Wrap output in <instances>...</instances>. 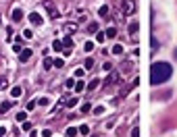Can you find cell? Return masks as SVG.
Segmentation results:
<instances>
[{
    "label": "cell",
    "mask_w": 177,
    "mask_h": 137,
    "mask_svg": "<svg viewBox=\"0 0 177 137\" xmlns=\"http://www.w3.org/2000/svg\"><path fill=\"white\" fill-rule=\"evenodd\" d=\"M77 135V129H75V127H69V129H67V137H75Z\"/></svg>",
    "instance_id": "d6986e66"
},
{
    "label": "cell",
    "mask_w": 177,
    "mask_h": 137,
    "mask_svg": "<svg viewBox=\"0 0 177 137\" xmlns=\"http://www.w3.org/2000/svg\"><path fill=\"white\" fill-rule=\"evenodd\" d=\"M102 112H104V108H102V106H98V108H94V114H102Z\"/></svg>",
    "instance_id": "60d3db41"
},
{
    "label": "cell",
    "mask_w": 177,
    "mask_h": 137,
    "mask_svg": "<svg viewBox=\"0 0 177 137\" xmlns=\"http://www.w3.org/2000/svg\"><path fill=\"white\" fill-rule=\"evenodd\" d=\"M42 137H52V131H50V129H44V131H42Z\"/></svg>",
    "instance_id": "74e56055"
},
{
    "label": "cell",
    "mask_w": 177,
    "mask_h": 137,
    "mask_svg": "<svg viewBox=\"0 0 177 137\" xmlns=\"http://www.w3.org/2000/svg\"><path fill=\"white\" fill-rule=\"evenodd\" d=\"M31 54H34V50L25 48V50H21V52H19V60H21V62H27V60L31 58Z\"/></svg>",
    "instance_id": "277c9868"
},
{
    "label": "cell",
    "mask_w": 177,
    "mask_h": 137,
    "mask_svg": "<svg viewBox=\"0 0 177 137\" xmlns=\"http://www.w3.org/2000/svg\"><path fill=\"white\" fill-rule=\"evenodd\" d=\"M8 87V81L6 79H0V90H6Z\"/></svg>",
    "instance_id": "d6a6232c"
},
{
    "label": "cell",
    "mask_w": 177,
    "mask_h": 137,
    "mask_svg": "<svg viewBox=\"0 0 177 137\" xmlns=\"http://www.w3.org/2000/svg\"><path fill=\"white\" fill-rule=\"evenodd\" d=\"M38 104H40V106H44V108H46V106H50V98H46V96H44V98H40V100H38Z\"/></svg>",
    "instance_id": "e0dca14e"
},
{
    "label": "cell",
    "mask_w": 177,
    "mask_h": 137,
    "mask_svg": "<svg viewBox=\"0 0 177 137\" xmlns=\"http://www.w3.org/2000/svg\"><path fill=\"white\" fill-rule=\"evenodd\" d=\"M133 10H135L133 0H123V15H131Z\"/></svg>",
    "instance_id": "3957f363"
},
{
    "label": "cell",
    "mask_w": 177,
    "mask_h": 137,
    "mask_svg": "<svg viewBox=\"0 0 177 137\" xmlns=\"http://www.w3.org/2000/svg\"><path fill=\"white\" fill-rule=\"evenodd\" d=\"M77 102H79L77 98H71V100L67 102V106H69V108H73V106H77Z\"/></svg>",
    "instance_id": "484cf974"
},
{
    "label": "cell",
    "mask_w": 177,
    "mask_h": 137,
    "mask_svg": "<svg viewBox=\"0 0 177 137\" xmlns=\"http://www.w3.org/2000/svg\"><path fill=\"white\" fill-rule=\"evenodd\" d=\"M79 133H81V135H88V133H90V127H88V125H81V127H79Z\"/></svg>",
    "instance_id": "cb8c5ba5"
},
{
    "label": "cell",
    "mask_w": 177,
    "mask_h": 137,
    "mask_svg": "<svg viewBox=\"0 0 177 137\" xmlns=\"http://www.w3.org/2000/svg\"><path fill=\"white\" fill-rule=\"evenodd\" d=\"M23 131H25V133H27V131H31V123H29V121H25V123H23Z\"/></svg>",
    "instance_id": "4dcf8cb0"
},
{
    "label": "cell",
    "mask_w": 177,
    "mask_h": 137,
    "mask_svg": "<svg viewBox=\"0 0 177 137\" xmlns=\"http://www.w3.org/2000/svg\"><path fill=\"white\" fill-rule=\"evenodd\" d=\"M131 137H140V129H137V127H133L131 129Z\"/></svg>",
    "instance_id": "8d00e7d4"
},
{
    "label": "cell",
    "mask_w": 177,
    "mask_h": 137,
    "mask_svg": "<svg viewBox=\"0 0 177 137\" xmlns=\"http://www.w3.org/2000/svg\"><path fill=\"white\" fill-rule=\"evenodd\" d=\"M0 137H6V129L4 127H0Z\"/></svg>",
    "instance_id": "7bdbcfd3"
},
{
    "label": "cell",
    "mask_w": 177,
    "mask_h": 137,
    "mask_svg": "<svg viewBox=\"0 0 177 137\" xmlns=\"http://www.w3.org/2000/svg\"><path fill=\"white\" fill-rule=\"evenodd\" d=\"M17 121H19V123H25V121H27V114H25V112H19V114H17Z\"/></svg>",
    "instance_id": "603a6c76"
},
{
    "label": "cell",
    "mask_w": 177,
    "mask_h": 137,
    "mask_svg": "<svg viewBox=\"0 0 177 137\" xmlns=\"http://www.w3.org/2000/svg\"><path fill=\"white\" fill-rule=\"evenodd\" d=\"M104 36H106V38H111V40H113V38H115V36H117V27H108V29H106V33H104Z\"/></svg>",
    "instance_id": "9c48e42d"
},
{
    "label": "cell",
    "mask_w": 177,
    "mask_h": 137,
    "mask_svg": "<svg viewBox=\"0 0 177 137\" xmlns=\"http://www.w3.org/2000/svg\"><path fill=\"white\" fill-rule=\"evenodd\" d=\"M29 21H31V25H40V23H42V17H40L38 13H31V15H29Z\"/></svg>",
    "instance_id": "52a82bcc"
},
{
    "label": "cell",
    "mask_w": 177,
    "mask_h": 137,
    "mask_svg": "<svg viewBox=\"0 0 177 137\" xmlns=\"http://www.w3.org/2000/svg\"><path fill=\"white\" fill-rule=\"evenodd\" d=\"M65 85H67V87H75V79H67Z\"/></svg>",
    "instance_id": "d590c367"
},
{
    "label": "cell",
    "mask_w": 177,
    "mask_h": 137,
    "mask_svg": "<svg viewBox=\"0 0 177 137\" xmlns=\"http://www.w3.org/2000/svg\"><path fill=\"white\" fill-rule=\"evenodd\" d=\"M52 64H54V60H52V58H44V69H46V71H48Z\"/></svg>",
    "instance_id": "ffe728a7"
},
{
    "label": "cell",
    "mask_w": 177,
    "mask_h": 137,
    "mask_svg": "<svg viewBox=\"0 0 177 137\" xmlns=\"http://www.w3.org/2000/svg\"><path fill=\"white\" fill-rule=\"evenodd\" d=\"M52 48H54V52H63V42H60V40H54Z\"/></svg>",
    "instance_id": "4fadbf2b"
},
{
    "label": "cell",
    "mask_w": 177,
    "mask_h": 137,
    "mask_svg": "<svg viewBox=\"0 0 177 137\" xmlns=\"http://www.w3.org/2000/svg\"><path fill=\"white\" fill-rule=\"evenodd\" d=\"M90 33H96V31H98V23H90Z\"/></svg>",
    "instance_id": "4316f807"
},
{
    "label": "cell",
    "mask_w": 177,
    "mask_h": 137,
    "mask_svg": "<svg viewBox=\"0 0 177 137\" xmlns=\"http://www.w3.org/2000/svg\"><path fill=\"white\" fill-rule=\"evenodd\" d=\"M96 40H98V44H102V42L106 40V36H104V33H98V36H96Z\"/></svg>",
    "instance_id": "1f68e13d"
},
{
    "label": "cell",
    "mask_w": 177,
    "mask_h": 137,
    "mask_svg": "<svg viewBox=\"0 0 177 137\" xmlns=\"http://www.w3.org/2000/svg\"><path fill=\"white\" fill-rule=\"evenodd\" d=\"M98 13H100L102 17H104V15H108V4H104V6H100V8H98Z\"/></svg>",
    "instance_id": "44dd1931"
},
{
    "label": "cell",
    "mask_w": 177,
    "mask_h": 137,
    "mask_svg": "<svg viewBox=\"0 0 177 137\" xmlns=\"http://www.w3.org/2000/svg\"><path fill=\"white\" fill-rule=\"evenodd\" d=\"M98 83H100V81H98V79H96V77H94V79H92V81H90V83H88V85H86V87H88V90L92 91V90H96V87H98Z\"/></svg>",
    "instance_id": "8fae6325"
},
{
    "label": "cell",
    "mask_w": 177,
    "mask_h": 137,
    "mask_svg": "<svg viewBox=\"0 0 177 137\" xmlns=\"http://www.w3.org/2000/svg\"><path fill=\"white\" fill-rule=\"evenodd\" d=\"M21 50H23V48H21V44H17V42L13 44V52H21Z\"/></svg>",
    "instance_id": "e575fe53"
},
{
    "label": "cell",
    "mask_w": 177,
    "mask_h": 137,
    "mask_svg": "<svg viewBox=\"0 0 177 137\" xmlns=\"http://www.w3.org/2000/svg\"><path fill=\"white\" fill-rule=\"evenodd\" d=\"M173 75V69L169 62H154L150 69V83L152 85H161L165 81H169Z\"/></svg>",
    "instance_id": "6da1fadb"
},
{
    "label": "cell",
    "mask_w": 177,
    "mask_h": 137,
    "mask_svg": "<svg viewBox=\"0 0 177 137\" xmlns=\"http://www.w3.org/2000/svg\"><path fill=\"white\" fill-rule=\"evenodd\" d=\"M104 71H108V73H111V71H113V64H111V62H106V64H104Z\"/></svg>",
    "instance_id": "b9f144b4"
},
{
    "label": "cell",
    "mask_w": 177,
    "mask_h": 137,
    "mask_svg": "<svg viewBox=\"0 0 177 137\" xmlns=\"http://www.w3.org/2000/svg\"><path fill=\"white\" fill-rule=\"evenodd\" d=\"M75 90H77V93H79V91H84V90H86V83H84L81 79H77V83H75Z\"/></svg>",
    "instance_id": "2e32d148"
},
{
    "label": "cell",
    "mask_w": 177,
    "mask_h": 137,
    "mask_svg": "<svg viewBox=\"0 0 177 137\" xmlns=\"http://www.w3.org/2000/svg\"><path fill=\"white\" fill-rule=\"evenodd\" d=\"M94 67V58L90 56V58H86V69H92Z\"/></svg>",
    "instance_id": "83f0119b"
},
{
    "label": "cell",
    "mask_w": 177,
    "mask_h": 137,
    "mask_svg": "<svg viewBox=\"0 0 177 137\" xmlns=\"http://www.w3.org/2000/svg\"><path fill=\"white\" fill-rule=\"evenodd\" d=\"M173 54H175V58H177V50H175V52H173Z\"/></svg>",
    "instance_id": "ee69618b"
},
{
    "label": "cell",
    "mask_w": 177,
    "mask_h": 137,
    "mask_svg": "<svg viewBox=\"0 0 177 137\" xmlns=\"http://www.w3.org/2000/svg\"><path fill=\"white\" fill-rule=\"evenodd\" d=\"M113 54H123V46L115 44V46H113Z\"/></svg>",
    "instance_id": "ac0fdd59"
},
{
    "label": "cell",
    "mask_w": 177,
    "mask_h": 137,
    "mask_svg": "<svg viewBox=\"0 0 177 137\" xmlns=\"http://www.w3.org/2000/svg\"><path fill=\"white\" fill-rule=\"evenodd\" d=\"M44 6L48 8V13H50L52 19H58V10L54 8V2H52V0H44Z\"/></svg>",
    "instance_id": "7a4b0ae2"
},
{
    "label": "cell",
    "mask_w": 177,
    "mask_h": 137,
    "mask_svg": "<svg viewBox=\"0 0 177 137\" xmlns=\"http://www.w3.org/2000/svg\"><path fill=\"white\" fill-rule=\"evenodd\" d=\"M84 71H86V69H75V77L81 79V77H84Z\"/></svg>",
    "instance_id": "f546056e"
},
{
    "label": "cell",
    "mask_w": 177,
    "mask_h": 137,
    "mask_svg": "<svg viewBox=\"0 0 177 137\" xmlns=\"http://www.w3.org/2000/svg\"><path fill=\"white\" fill-rule=\"evenodd\" d=\"M117 81H119V73L111 71V75H108V79H106V85H113V83H117Z\"/></svg>",
    "instance_id": "8992f818"
},
{
    "label": "cell",
    "mask_w": 177,
    "mask_h": 137,
    "mask_svg": "<svg viewBox=\"0 0 177 137\" xmlns=\"http://www.w3.org/2000/svg\"><path fill=\"white\" fill-rule=\"evenodd\" d=\"M54 67H56V69H63V67H65V60H63V58H56V60H54Z\"/></svg>",
    "instance_id": "7402d4cb"
},
{
    "label": "cell",
    "mask_w": 177,
    "mask_h": 137,
    "mask_svg": "<svg viewBox=\"0 0 177 137\" xmlns=\"http://www.w3.org/2000/svg\"><path fill=\"white\" fill-rule=\"evenodd\" d=\"M21 93H23V90H21V87H19V85H17V87H13V90H10V96H13V98H19V96H21Z\"/></svg>",
    "instance_id": "5bb4252c"
},
{
    "label": "cell",
    "mask_w": 177,
    "mask_h": 137,
    "mask_svg": "<svg viewBox=\"0 0 177 137\" xmlns=\"http://www.w3.org/2000/svg\"><path fill=\"white\" fill-rule=\"evenodd\" d=\"M63 48H69V50H71V48H73V40H71V38H69V36H67V38H65V40H63Z\"/></svg>",
    "instance_id": "7c38bea8"
},
{
    "label": "cell",
    "mask_w": 177,
    "mask_h": 137,
    "mask_svg": "<svg viewBox=\"0 0 177 137\" xmlns=\"http://www.w3.org/2000/svg\"><path fill=\"white\" fill-rule=\"evenodd\" d=\"M10 17H13V21H15V23H19V21L23 19V10H21V8H15Z\"/></svg>",
    "instance_id": "5b68a950"
},
{
    "label": "cell",
    "mask_w": 177,
    "mask_h": 137,
    "mask_svg": "<svg viewBox=\"0 0 177 137\" xmlns=\"http://www.w3.org/2000/svg\"><path fill=\"white\" fill-rule=\"evenodd\" d=\"M90 108H92V104H90V102L81 104V112H90Z\"/></svg>",
    "instance_id": "f1b7e54d"
},
{
    "label": "cell",
    "mask_w": 177,
    "mask_h": 137,
    "mask_svg": "<svg viewBox=\"0 0 177 137\" xmlns=\"http://www.w3.org/2000/svg\"><path fill=\"white\" fill-rule=\"evenodd\" d=\"M75 29H77V23H67L65 25V31H69V33H73Z\"/></svg>",
    "instance_id": "9a60e30c"
},
{
    "label": "cell",
    "mask_w": 177,
    "mask_h": 137,
    "mask_svg": "<svg viewBox=\"0 0 177 137\" xmlns=\"http://www.w3.org/2000/svg\"><path fill=\"white\" fill-rule=\"evenodd\" d=\"M34 108H36V102H27V112L34 110Z\"/></svg>",
    "instance_id": "ab89813d"
},
{
    "label": "cell",
    "mask_w": 177,
    "mask_h": 137,
    "mask_svg": "<svg viewBox=\"0 0 177 137\" xmlns=\"http://www.w3.org/2000/svg\"><path fill=\"white\" fill-rule=\"evenodd\" d=\"M84 48H86V52H92V50H94V44H92V42H86Z\"/></svg>",
    "instance_id": "836d02e7"
},
{
    "label": "cell",
    "mask_w": 177,
    "mask_h": 137,
    "mask_svg": "<svg viewBox=\"0 0 177 137\" xmlns=\"http://www.w3.org/2000/svg\"><path fill=\"white\" fill-rule=\"evenodd\" d=\"M23 38H25V40H31V38H34L31 29H25V31H23Z\"/></svg>",
    "instance_id": "d4e9b609"
},
{
    "label": "cell",
    "mask_w": 177,
    "mask_h": 137,
    "mask_svg": "<svg viewBox=\"0 0 177 137\" xmlns=\"http://www.w3.org/2000/svg\"><path fill=\"white\" fill-rule=\"evenodd\" d=\"M13 106V102H2V106H0V114H4V112H8V108Z\"/></svg>",
    "instance_id": "30bf717a"
},
{
    "label": "cell",
    "mask_w": 177,
    "mask_h": 137,
    "mask_svg": "<svg viewBox=\"0 0 177 137\" xmlns=\"http://www.w3.org/2000/svg\"><path fill=\"white\" fill-rule=\"evenodd\" d=\"M131 67H133L131 62H123V64H121V71H123L125 75H129V73H131V71H133Z\"/></svg>",
    "instance_id": "ba28073f"
},
{
    "label": "cell",
    "mask_w": 177,
    "mask_h": 137,
    "mask_svg": "<svg viewBox=\"0 0 177 137\" xmlns=\"http://www.w3.org/2000/svg\"><path fill=\"white\" fill-rule=\"evenodd\" d=\"M129 31H131V33L137 31V23H131V25H129Z\"/></svg>",
    "instance_id": "f35d334b"
}]
</instances>
